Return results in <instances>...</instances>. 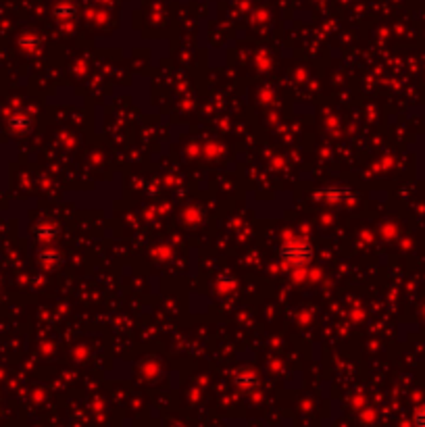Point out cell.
<instances>
[{"instance_id": "1", "label": "cell", "mask_w": 425, "mask_h": 427, "mask_svg": "<svg viewBox=\"0 0 425 427\" xmlns=\"http://www.w3.org/2000/svg\"><path fill=\"white\" fill-rule=\"evenodd\" d=\"M280 257H282L283 263L288 267H304L311 261L313 250H311L308 244H304L300 240H294V242L283 244L282 250H280Z\"/></svg>"}, {"instance_id": "2", "label": "cell", "mask_w": 425, "mask_h": 427, "mask_svg": "<svg viewBox=\"0 0 425 427\" xmlns=\"http://www.w3.org/2000/svg\"><path fill=\"white\" fill-rule=\"evenodd\" d=\"M317 200H323V202H346L350 196V190L346 188H323L315 194Z\"/></svg>"}, {"instance_id": "3", "label": "cell", "mask_w": 425, "mask_h": 427, "mask_svg": "<svg viewBox=\"0 0 425 427\" xmlns=\"http://www.w3.org/2000/svg\"><path fill=\"white\" fill-rule=\"evenodd\" d=\"M31 126V119L25 115V113H15L10 119H8V128L15 132V134H21V132H27Z\"/></svg>"}, {"instance_id": "4", "label": "cell", "mask_w": 425, "mask_h": 427, "mask_svg": "<svg viewBox=\"0 0 425 427\" xmlns=\"http://www.w3.org/2000/svg\"><path fill=\"white\" fill-rule=\"evenodd\" d=\"M413 424H415V427H425V405L422 407V409H417V413H415V419H413Z\"/></svg>"}]
</instances>
